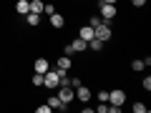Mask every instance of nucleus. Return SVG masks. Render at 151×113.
I'll list each match as a JSON object with an SVG mask.
<instances>
[{"label":"nucleus","instance_id":"nucleus-19","mask_svg":"<svg viewBox=\"0 0 151 113\" xmlns=\"http://www.w3.org/2000/svg\"><path fill=\"white\" fill-rule=\"evenodd\" d=\"M43 13H45V15H53V13H55V5H50V3H45V5H43Z\"/></svg>","mask_w":151,"mask_h":113},{"label":"nucleus","instance_id":"nucleus-25","mask_svg":"<svg viewBox=\"0 0 151 113\" xmlns=\"http://www.w3.org/2000/svg\"><path fill=\"white\" fill-rule=\"evenodd\" d=\"M131 3H134V8H144L146 5V0H131Z\"/></svg>","mask_w":151,"mask_h":113},{"label":"nucleus","instance_id":"nucleus-17","mask_svg":"<svg viewBox=\"0 0 151 113\" xmlns=\"http://www.w3.org/2000/svg\"><path fill=\"white\" fill-rule=\"evenodd\" d=\"M30 81H33V86H43V73H33V78H30Z\"/></svg>","mask_w":151,"mask_h":113},{"label":"nucleus","instance_id":"nucleus-13","mask_svg":"<svg viewBox=\"0 0 151 113\" xmlns=\"http://www.w3.org/2000/svg\"><path fill=\"white\" fill-rule=\"evenodd\" d=\"M33 70H35V73H45V70H48V60H45V58H38L35 63H33Z\"/></svg>","mask_w":151,"mask_h":113},{"label":"nucleus","instance_id":"nucleus-9","mask_svg":"<svg viewBox=\"0 0 151 113\" xmlns=\"http://www.w3.org/2000/svg\"><path fill=\"white\" fill-rule=\"evenodd\" d=\"M15 13L18 15H28V13H30V0H18L15 3Z\"/></svg>","mask_w":151,"mask_h":113},{"label":"nucleus","instance_id":"nucleus-14","mask_svg":"<svg viewBox=\"0 0 151 113\" xmlns=\"http://www.w3.org/2000/svg\"><path fill=\"white\" fill-rule=\"evenodd\" d=\"M43 0H30V13H38V15H43Z\"/></svg>","mask_w":151,"mask_h":113},{"label":"nucleus","instance_id":"nucleus-22","mask_svg":"<svg viewBox=\"0 0 151 113\" xmlns=\"http://www.w3.org/2000/svg\"><path fill=\"white\" fill-rule=\"evenodd\" d=\"M134 111L136 113H146V106H144V103H134Z\"/></svg>","mask_w":151,"mask_h":113},{"label":"nucleus","instance_id":"nucleus-6","mask_svg":"<svg viewBox=\"0 0 151 113\" xmlns=\"http://www.w3.org/2000/svg\"><path fill=\"white\" fill-rule=\"evenodd\" d=\"M73 93H76V98H78V101H83V103L91 101V91H88V86H83V83H81V86H76Z\"/></svg>","mask_w":151,"mask_h":113},{"label":"nucleus","instance_id":"nucleus-4","mask_svg":"<svg viewBox=\"0 0 151 113\" xmlns=\"http://www.w3.org/2000/svg\"><path fill=\"white\" fill-rule=\"evenodd\" d=\"M116 15H119L116 5H111V3H101V20H113Z\"/></svg>","mask_w":151,"mask_h":113},{"label":"nucleus","instance_id":"nucleus-2","mask_svg":"<svg viewBox=\"0 0 151 113\" xmlns=\"http://www.w3.org/2000/svg\"><path fill=\"white\" fill-rule=\"evenodd\" d=\"M108 103H111V106H124V103H126V93L121 91V88L108 91Z\"/></svg>","mask_w":151,"mask_h":113},{"label":"nucleus","instance_id":"nucleus-7","mask_svg":"<svg viewBox=\"0 0 151 113\" xmlns=\"http://www.w3.org/2000/svg\"><path fill=\"white\" fill-rule=\"evenodd\" d=\"M45 103H48V106H50V111H53V108H55V111H65V108H68V106H65V103L60 101L58 96H50V98H48V101H45Z\"/></svg>","mask_w":151,"mask_h":113},{"label":"nucleus","instance_id":"nucleus-15","mask_svg":"<svg viewBox=\"0 0 151 113\" xmlns=\"http://www.w3.org/2000/svg\"><path fill=\"white\" fill-rule=\"evenodd\" d=\"M103 45H106V43H103V40H98V38L88 40V48H91V50H103Z\"/></svg>","mask_w":151,"mask_h":113},{"label":"nucleus","instance_id":"nucleus-11","mask_svg":"<svg viewBox=\"0 0 151 113\" xmlns=\"http://www.w3.org/2000/svg\"><path fill=\"white\" fill-rule=\"evenodd\" d=\"M48 18H50V25L53 28H63L65 25V18L60 15V13H53V15H48Z\"/></svg>","mask_w":151,"mask_h":113},{"label":"nucleus","instance_id":"nucleus-16","mask_svg":"<svg viewBox=\"0 0 151 113\" xmlns=\"http://www.w3.org/2000/svg\"><path fill=\"white\" fill-rule=\"evenodd\" d=\"M28 25H40V15H38V13H28Z\"/></svg>","mask_w":151,"mask_h":113},{"label":"nucleus","instance_id":"nucleus-18","mask_svg":"<svg viewBox=\"0 0 151 113\" xmlns=\"http://www.w3.org/2000/svg\"><path fill=\"white\" fill-rule=\"evenodd\" d=\"M131 68H134V70H144L146 65H144V60H141V58H136V60H131Z\"/></svg>","mask_w":151,"mask_h":113},{"label":"nucleus","instance_id":"nucleus-23","mask_svg":"<svg viewBox=\"0 0 151 113\" xmlns=\"http://www.w3.org/2000/svg\"><path fill=\"white\" fill-rule=\"evenodd\" d=\"M35 111H38V113H50V106H48V103H45V106H38Z\"/></svg>","mask_w":151,"mask_h":113},{"label":"nucleus","instance_id":"nucleus-21","mask_svg":"<svg viewBox=\"0 0 151 113\" xmlns=\"http://www.w3.org/2000/svg\"><path fill=\"white\" fill-rule=\"evenodd\" d=\"M98 101H101V103H108V91H98Z\"/></svg>","mask_w":151,"mask_h":113},{"label":"nucleus","instance_id":"nucleus-8","mask_svg":"<svg viewBox=\"0 0 151 113\" xmlns=\"http://www.w3.org/2000/svg\"><path fill=\"white\" fill-rule=\"evenodd\" d=\"M78 38H83V40H93V38H96V33H93V28L91 25H81V30H78Z\"/></svg>","mask_w":151,"mask_h":113},{"label":"nucleus","instance_id":"nucleus-1","mask_svg":"<svg viewBox=\"0 0 151 113\" xmlns=\"http://www.w3.org/2000/svg\"><path fill=\"white\" fill-rule=\"evenodd\" d=\"M43 86L45 88H58V83H60V70H45V73H43Z\"/></svg>","mask_w":151,"mask_h":113},{"label":"nucleus","instance_id":"nucleus-26","mask_svg":"<svg viewBox=\"0 0 151 113\" xmlns=\"http://www.w3.org/2000/svg\"><path fill=\"white\" fill-rule=\"evenodd\" d=\"M101 3H111V5H116V3H119V0H101Z\"/></svg>","mask_w":151,"mask_h":113},{"label":"nucleus","instance_id":"nucleus-24","mask_svg":"<svg viewBox=\"0 0 151 113\" xmlns=\"http://www.w3.org/2000/svg\"><path fill=\"white\" fill-rule=\"evenodd\" d=\"M141 86H144L146 91H151V78H149V75H146V78H144V83H141Z\"/></svg>","mask_w":151,"mask_h":113},{"label":"nucleus","instance_id":"nucleus-5","mask_svg":"<svg viewBox=\"0 0 151 113\" xmlns=\"http://www.w3.org/2000/svg\"><path fill=\"white\" fill-rule=\"evenodd\" d=\"M58 88H60V91H58V98H60V101L65 103V106H68V103H70V101L76 98L73 88H70V86H58Z\"/></svg>","mask_w":151,"mask_h":113},{"label":"nucleus","instance_id":"nucleus-10","mask_svg":"<svg viewBox=\"0 0 151 113\" xmlns=\"http://www.w3.org/2000/svg\"><path fill=\"white\" fill-rule=\"evenodd\" d=\"M70 65H73V63H70V55H60V58H58V65H55V70L65 73V70H68Z\"/></svg>","mask_w":151,"mask_h":113},{"label":"nucleus","instance_id":"nucleus-3","mask_svg":"<svg viewBox=\"0 0 151 113\" xmlns=\"http://www.w3.org/2000/svg\"><path fill=\"white\" fill-rule=\"evenodd\" d=\"M93 33H96V38H98V40H103V43H108V40H111V28L106 25V20H103L101 25L93 28Z\"/></svg>","mask_w":151,"mask_h":113},{"label":"nucleus","instance_id":"nucleus-20","mask_svg":"<svg viewBox=\"0 0 151 113\" xmlns=\"http://www.w3.org/2000/svg\"><path fill=\"white\" fill-rule=\"evenodd\" d=\"M101 15H96V18H91V20H88V25H91V28H96V25H101Z\"/></svg>","mask_w":151,"mask_h":113},{"label":"nucleus","instance_id":"nucleus-12","mask_svg":"<svg viewBox=\"0 0 151 113\" xmlns=\"http://www.w3.org/2000/svg\"><path fill=\"white\" fill-rule=\"evenodd\" d=\"M70 48H73V53H81V50H86V48H88V43L83 40V38H76L73 43H70Z\"/></svg>","mask_w":151,"mask_h":113}]
</instances>
